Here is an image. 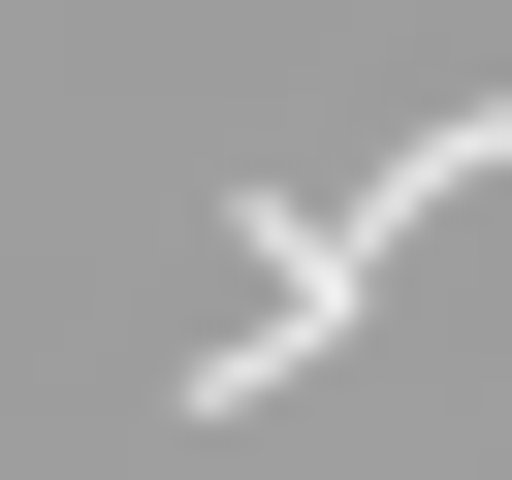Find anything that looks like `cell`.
Returning a JSON list of instances; mask_svg holds the SVG:
<instances>
[{
  "mask_svg": "<svg viewBox=\"0 0 512 480\" xmlns=\"http://www.w3.org/2000/svg\"><path fill=\"white\" fill-rule=\"evenodd\" d=\"M448 192H512V96H416L352 192H256V288H224V352H160V384H192V416H288V384L352 352V288H384Z\"/></svg>",
  "mask_w": 512,
  "mask_h": 480,
  "instance_id": "1",
  "label": "cell"
}]
</instances>
